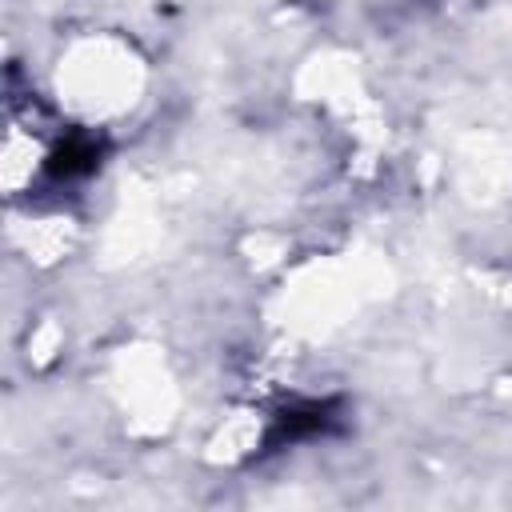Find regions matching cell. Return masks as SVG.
Instances as JSON below:
<instances>
[{
  "mask_svg": "<svg viewBox=\"0 0 512 512\" xmlns=\"http://www.w3.org/2000/svg\"><path fill=\"white\" fill-rule=\"evenodd\" d=\"M96 168V144L88 136H72L68 144H60L48 160V172L60 176V180H72V176H84Z\"/></svg>",
  "mask_w": 512,
  "mask_h": 512,
  "instance_id": "obj_2",
  "label": "cell"
},
{
  "mask_svg": "<svg viewBox=\"0 0 512 512\" xmlns=\"http://www.w3.org/2000/svg\"><path fill=\"white\" fill-rule=\"evenodd\" d=\"M328 424V408L324 404H304V408H288L276 428H272V444H292V440H304V436H316L324 432Z\"/></svg>",
  "mask_w": 512,
  "mask_h": 512,
  "instance_id": "obj_1",
  "label": "cell"
}]
</instances>
